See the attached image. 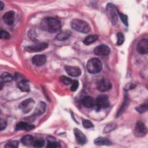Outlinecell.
Instances as JSON below:
<instances>
[{"instance_id": "obj_19", "label": "cell", "mask_w": 148, "mask_h": 148, "mask_svg": "<svg viewBox=\"0 0 148 148\" xmlns=\"http://www.w3.org/2000/svg\"><path fill=\"white\" fill-rule=\"evenodd\" d=\"M46 110V104L43 102H40L36 108L34 113V116H38L42 114Z\"/></svg>"}, {"instance_id": "obj_9", "label": "cell", "mask_w": 148, "mask_h": 148, "mask_svg": "<svg viewBox=\"0 0 148 148\" xmlns=\"http://www.w3.org/2000/svg\"><path fill=\"white\" fill-rule=\"evenodd\" d=\"M94 51L97 56H106L110 53V48L105 45H100L95 48Z\"/></svg>"}, {"instance_id": "obj_35", "label": "cell", "mask_w": 148, "mask_h": 148, "mask_svg": "<svg viewBox=\"0 0 148 148\" xmlns=\"http://www.w3.org/2000/svg\"><path fill=\"white\" fill-rule=\"evenodd\" d=\"M115 128H116V125L114 124H110L107 125L105 127V128L103 130V132L105 133H108V132H109L114 130Z\"/></svg>"}, {"instance_id": "obj_33", "label": "cell", "mask_w": 148, "mask_h": 148, "mask_svg": "<svg viewBox=\"0 0 148 148\" xmlns=\"http://www.w3.org/2000/svg\"><path fill=\"white\" fill-rule=\"evenodd\" d=\"M118 15L120 16L122 22L123 23V24L126 25V26H128V17L126 14H124L122 13H120V12H119L118 13Z\"/></svg>"}, {"instance_id": "obj_5", "label": "cell", "mask_w": 148, "mask_h": 148, "mask_svg": "<svg viewBox=\"0 0 148 148\" xmlns=\"http://www.w3.org/2000/svg\"><path fill=\"white\" fill-rule=\"evenodd\" d=\"M109 106V101L108 97L106 95L101 94L99 95L95 101V109L97 111L101 109H105Z\"/></svg>"}, {"instance_id": "obj_12", "label": "cell", "mask_w": 148, "mask_h": 148, "mask_svg": "<svg viewBox=\"0 0 148 148\" xmlns=\"http://www.w3.org/2000/svg\"><path fill=\"white\" fill-rule=\"evenodd\" d=\"M46 57L44 54H37L32 58V62L35 66H42L46 62Z\"/></svg>"}, {"instance_id": "obj_6", "label": "cell", "mask_w": 148, "mask_h": 148, "mask_svg": "<svg viewBox=\"0 0 148 148\" xmlns=\"http://www.w3.org/2000/svg\"><path fill=\"white\" fill-rule=\"evenodd\" d=\"M48 47V43L46 42H39L33 45L27 46L25 47V50L27 52L35 53L41 51Z\"/></svg>"}, {"instance_id": "obj_1", "label": "cell", "mask_w": 148, "mask_h": 148, "mask_svg": "<svg viewBox=\"0 0 148 148\" xmlns=\"http://www.w3.org/2000/svg\"><path fill=\"white\" fill-rule=\"evenodd\" d=\"M60 21L55 17H47L42 19L40 22V27L42 29L51 33H55L61 29Z\"/></svg>"}, {"instance_id": "obj_23", "label": "cell", "mask_w": 148, "mask_h": 148, "mask_svg": "<svg viewBox=\"0 0 148 148\" xmlns=\"http://www.w3.org/2000/svg\"><path fill=\"white\" fill-rule=\"evenodd\" d=\"M34 140V137L30 135H25L21 138V142L25 146L32 145Z\"/></svg>"}, {"instance_id": "obj_2", "label": "cell", "mask_w": 148, "mask_h": 148, "mask_svg": "<svg viewBox=\"0 0 148 148\" xmlns=\"http://www.w3.org/2000/svg\"><path fill=\"white\" fill-rule=\"evenodd\" d=\"M71 27L76 31L82 33H88L91 31V27L85 21L80 19H74L71 23Z\"/></svg>"}, {"instance_id": "obj_17", "label": "cell", "mask_w": 148, "mask_h": 148, "mask_svg": "<svg viewBox=\"0 0 148 148\" xmlns=\"http://www.w3.org/2000/svg\"><path fill=\"white\" fill-rule=\"evenodd\" d=\"M34 126L32 124H31L28 123L24 122V121H21L17 124L16 126V130L17 131H30L34 128Z\"/></svg>"}, {"instance_id": "obj_24", "label": "cell", "mask_w": 148, "mask_h": 148, "mask_svg": "<svg viewBox=\"0 0 148 148\" xmlns=\"http://www.w3.org/2000/svg\"><path fill=\"white\" fill-rule=\"evenodd\" d=\"M98 38V36L97 35H91L87 36L83 40V43L86 45H91L94 43Z\"/></svg>"}, {"instance_id": "obj_16", "label": "cell", "mask_w": 148, "mask_h": 148, "mask_svg": "<svg viewBox=\"0 0 148 148\" xmlns=\"http://www.w3.org/2000/svg\"><path fill=\"white\" fill-rule=\"evenodd\" d=\"M81 103L84 107L91 108L95 106V101L90 96H85L82 98Z\"/></svg>"}, {"instance_id": "obj_38", "label": "cell", "mask_w": 148, "mask_h": 148, "mask_svg": "<svg viewBox=\"0 0 148 148\" xmlns=\"http://www.w3.org/2000/svg\"><path fill=\"white\" fill-rule=\"evenodd\" d=\"M3 7H4V5H3V3L2 1H0V10H3Z\"/></svg>"}, {"instance_id": "obj_3", "label": "cell", "mask_w": 148, "mask_h": 148, "mask_svg": "<svg viewBox=\"0 0 148 148\" xmlns=\"http://www.w3.org/2000/svg\"><path fill=\"white\" fill-rule=\"evenodd\" d=\"M102 68V63L97 58H91L87 63V69L90 73L94 74L99 73L101 71Z\"/></svg>"}, {"instance_id": "obj_37", "label": "cell", "mask_w": 148, "mask_h": 148, "mask_svg": "<svg viewBox=\"0 0 148 148\" xmlns=\"http://www.w3.org/2000/svg\"><path fill=\"white\" fill-rule=\"evenodd\" d=\"M6 121H5V120H3L2 119H1V120H0V129H1V131H2L6 127Z\"/></svg>"}, {"instance_id": "obj_13", "label": "cell", "mask_w": 148, "mask_h": 148, "mask_svg": "<svg viewBox=\"0 0 148 148\" xmlns=\"http://www.w3.org/2000/svg\"><path fill=\"white\" fill-rule=\"evenodd\" d=\"M135 132L136 134L139 136H142L145 135L147 134V127L145 125V124L141 122V121H138L136 124L135 128Z\"/></svg>"}, {"instance_id": "obj_25", "label": "cell", "mask_w": 148, "mask_h": 148, "mask_svg": "<svg viewBox=\"0 0 148 148\" xmlns=\"http://www.w3.org/2000/svg\"><path fill=\"white\" fill-rule=\"evenodd\" d=\"M47 147L50 148H56V147H61V145L59 142L56 141L54 138L50 137L49 139H47Z\"/></svg>"}, {"instance_id": "obj_4", "label": "cell", "mask_w": 148, "mask_h": 148, "mask_svg": "<svg viewBox=\"0 0 148 148\" xmlns=\"http://www.w3.org/2000/svg\"><path fill=\"white\" fill-rule=\"evenodd\" d=\"M109 18L113 25H116L118 22V13L117 8L112 3H108L106 8Z\"/></svg>"}, {"instance_id": "obj_22", "label": "cell", "mask_w": 148, "mask_h": 148, "mask_svg": "<svg viewBox=\"0 0 148 148\" xmlns=\"http://www.w3.org/2000/svg\"><path fill=\"white\" fill-rule=\"evenodd\" d=\"M128 103H129V100H128V97H127V95H125L124 97V101L122 105L121 106L120 109L118 110V112L116 114V116H117L116 117H119L121 115V114L125 110V109L128 107Z\"/></svg>"}, {"instance_id": "obj_20", "label": "cell", "mask_w": 148, "mask_h": 148, "mask_svg": "<svg viewBox=\"0 0 148 148\" xmlns=\"http://www.w3.org/2000/svg\"><path fill=\"white\" fill-rule=\"evenodd\" d=\"M94 143L96 145H110L112 144L111 142L106 138L105 137H98L94 140Z\"/></svg>"}, {"instance_id": "obj_34", "label": "cell", "mask_w": 148, "mask_h": 148, "mask_svg": "<svg viewBox=\"0 0 148 148\" xmlns=\"http://www.w3.org/2000/svg\"><path fill=\"white\" fill-rule=\"evenodd\" d=\"M0 38L2 39H9L10 38V35L8 32L1 30L0 32Z\"/></svg>"}, {"instance_id": "obj_32", "label": "cell", "mask_w": 148, "mask_h": 148, "mask_svg": "<svg viewBox=\"0 0 148 148\" xmlns=\"http://www.w3.org/2000/svg\"><path fill=\"white\" fill-rule=\"evenodd\" d=\"M117 45H121L124 41V36L123 34L121 32H118L117 34Z\"/></svg>"}, {"instance_id": "obj_14", "label": "cell", "mask_w": 148, "mask_h": 148, "mask_svg": "<svg viewBox=\"0 0 148 148\" xmlns=\"http://www.w3.org/2000/svg\"><path fill=\"white\" fill-rule=\"evenodd\" d=\"M74 134L77 142L80 145H84L87 142V138L85 135L78 128H75Z\"/></svg>"}, {"instance_id": "obj_18", "label": "cell", "mask_w": 148, "mask_h": 148, "mask_svg": "<svg viewBox=\"0 0 148 148\" xmlns=\"http://www.w3.org/2000/svg\"><path fill=\"white\" fill-rule=\"evenodd\" d=\"M18 88L22 91L28 92L30 90L29 85L28 81L25 79H21L17 83Z\"/></svg>"}, {"instance_id": "obj_36", "label": "cell", "mask_w": 148, "mask_h": 148, "mask_svg": "<svg viewBox=\"0 0 148 148\" xmlns=\"http://www.w3.org/2000/svg\"><path fill=\"white\" fill-rule=\"evenodd\" d=\"M71 90L72 91H75L78 87H79V82L77 80H74L72 81V83L71 84Z\"/></svg>"}, {"instance_id": "obj_31", "label": "cell", "mask_w": 148, "mask_h": 148, "mask_svg": "<svg viewBox=\"0 0 148 148\" xmlns=\"http://www.w3.org/2000/svg\"><path fill=\"white\" fill-rule=\"evenodd\" d=\"M82 125L86 128H91L94 127L92 122L90 120L87 119H83L82 120Z\"/></svg>"}, {"instance_id": "obj_28", "label": "cell", "mask_w": 148, "mask_h": 148, "mask_svg": "<svg viewBox=\"0 0 148 148\" xmlns=\"http://www.w3.org/2000/svg\"><path fill=\"white\" fill-rule=\"evenodd\" d=\"M45 145V141L43 139L39 138L36 140H34L32 143V146L35 147H42Z\"/></svg>"}, {"instance_id": "obj_15", "label": "cell", "mask_w": 148, "mask_h": 148, "mask_svg": "<svg viewBox=\"0 0 148 148\" xmlns=\"http://www.w3.org/2000/svg\"><path fill=\"white\" fill-rule=\"evenodd\" d=\"M2 18L7 25H12L14 21L15 13L12 10L9 11L3 14Z\"/></svg>"}, {"instance_id": "obj_11", "label": "cell", "mask_w": 148, "mask_h": 148, "mask_svg": "<svg viewBox=\"0 0 148 148\" xmlns=\"http://www.w3.org/2000/svg\"><path fill=\"white\" fill-rule=\"evenodd\" d=\"M65 70L68 75L73 77H78L82 73L81 69L77 66L66 65L65 66Z\"/></svg>"}, {"instance_id": "obj_26", "label": "cell", "mask_w": 148, "mask_h": 148, "mask_svg": "<svg viewBox=\"0 0 148 148\" xmlns=\"http://www.w3.org/2000/svg\"><path fill=\"white\" fill-rule=\"evenodd\" d=\"M1 82L3 83L5 82H10L13 80V76L12 75L8 72H3L1 76Z\"/></svg>"}, {"instance_id": "obj_7", "label": "cell", "mask_w": 148, "mask_h": 148, "mask_svg": "<svg viewBox=\"0 0 148 148\" xmlns=\"http://www.w3.org/2000/svg\"><path fill=\"white\" fill-rule=\"evenodd\" d=\"M97 88L99 91L101 92L106 91L112 88V83L109 80L106 79H101L97 82Z\"/></svg>"}, {"instance_id": "obj_30", "label": "cell", "mask_w": 148, "mask_h": 148, "mask_svg": "<svg viewBox=\"0 0 148 148\" xmlns=\"http://www.w3.org/2000/svg\"><path fill=\"white\" fill-rule=\"evenodd\" d=\"M136 110H137L138 112L142 113L147 111V103H144L142 105H140L138 106L137 108H136Z\"/></svg>"}, {"instance_id": "obj_10", "label": "cell", "mask_w": 148, "mask_h": 148, "mask_svg": "<svg viewBox=\"0 0 148 148\" xmlns=\"http://www.w3.org/2000/svg\"><path fill=\"white\" fill-rule=\"evenodd\" d=\"M136 50L138 53L145 54L148 53V40L146 39L140 40L136 46Z\"/></svg>"}, {"instance_id": "obj_8", "label": "cell", "mask_w": 148, "mask_h": 148, "mask_svg": "<svg viewBox=\"0 0 148 148\" xmlns=\"http://www.w3.org/2000/svg\"><path fill=\"white\" fill-rule=\"evenodd\" d=\"M35 104V101L32 98L27 99L23 101L19 105V108L25 113L29 112Z\"/></svg>"}, {"instance_id": "obj_29", "label": "cell", "mask_w": 148, "mask_h": 148, "mask_svg": "<svg viewBox=\"0 0 148 148\" xmlns=\"http://www.w3.org/2000/svg\"><path fill=\"white\" fill-rule=\"evenodd\" d=\"M60 80L61 82H62L65 85H69L72 84V80L71 79H70L69 77H68L65 76H61L60 77Z\"/></svg>"}, {"instance_id": "obj_21", "label": "cell", "mask_w": 148, "mask_h": 148, "mask_svg": "<svg viewBox=\"0 0 148 148\" xmlns=\"http://www.w3.org/2000/svg\"><path fill=\"white\" fill-rule=\"evenodd\" d=\"M71 32L69 31H64L60 32L57 34L56 36V38L58 40H65L67 39H68L71 36Z\"/></svg>"}, {"instance_id": "obj_27", "label": "cell", "mask_w": 148, "mask_h": 148, "mask_svg": "<svg viewBox=\"0 0 148 148\" xmlns=\"http://www.w3.org/2000/svg\"><path fill=\"white\" fill-rule=\"evenodd\" d=\"M19 145V142L16 140H10L5 145V147L8 148H17Z\"/></svg>"}]
</instances>
